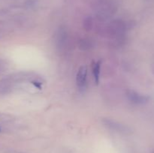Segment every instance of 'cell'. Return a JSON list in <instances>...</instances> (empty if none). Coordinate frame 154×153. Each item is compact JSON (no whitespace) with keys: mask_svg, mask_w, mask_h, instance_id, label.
<instances>
[{"mask_svg":"<svg viewBox=\"0 0 154 153\" xmlns=\"http://www.w3.org/2000/svg\"><path fill=\"white\" fill-rule=\"evenodd\" d=\"M104 125L106 126L108 128L111 129V130H114L115 131L118 132H122V133H127L130 130V129L129 128V127L124 125L123 124H120V123L117 122L116 121H113L111 119H108V118H105L103 119L102 121Z\"/></svg>","mask_w":154,"mask_h":153,"instance_id":"cell-1","label":"cell"},{"mask_svg":"<svg viewBox=\"0 0 154 153\" xmlns=\"http://www.w3.org/2000/svg\"><path fill=\"white\" fill-rule=\"evenodd\" d=\"M87 66L82 65L78 70L76 76V82L78 88L83 90L85 88L87 84Z\"/></svg>","mask_w":154,"mask_h":153,"instance_id":"cell-2","label":"cell"},{"mask_svg":"<svg viewBox=\"0 0 154 153\" xmlns=\"http://www.w3.org/2000/svg\"><path fill=\"white\" fill-rule=\"evenodd\" d=\"M128 99L130 100L132 103L135 104H142L146 103L148 100V97L143 94H138L136 92L133 90H129L127 92Z\"/></svg>","mask_w":154,"mask_h":153,"instance_id":"cell-3","label":"cell"},{"mask_svg":"<svg viewBox=\"0 0 154 153\" xmlns=\"http://www.w3.org/2000/svg\"><path fill=\"white\" fill-rule=\"evenodd\" d=\"M101 64H102V62L99 60V61H98L97 62L95 63L94 65H93V76H94L95 82H96V85H98L99 82V78H100Z\"/></svg>","mask_w":154,"mask_h":153,"instance_id":"cell-4","label":"cell"}]
</instances>
